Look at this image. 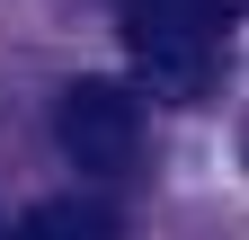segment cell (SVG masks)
<instances>
[{
  "instance_id": "3957f363",
  "label": "cell",
  "mask_w": 249,
  "mask_h": 240,
  "mask_svg": "<svg viewBox=\"0 0 249 240\" xmlns=\"http://www.w3.org/2000/svg\"><path fill=\"white\" fill-rule=\"evenodd\" d=\"M9 240H116V214H107V205H89V196H45Z\"/></svg>"
},
{
  "instance_id": "7a4b0ae2",
  "label": "cell",
  "mask_w": 249,
  "mask_h": 240,
  "mask_svg": "<svg viewBox=\"0 0 249 240\" xmlns=\"http://www.w3.org/2000/svg\"><path fill=\"white\" fill-rule=\"evenodd\" d=\"M53 142L71 152V169H98V178L134 169L142 160V98L124 80H71L53 98Z\"/></svg>"
},
{
  "instance_id": "6da1fadb",
  "label": "cell",
  "mask_w": 249,
  "mask_h": 240,
  "mask_svg": "<svg viewBox=\"0 0 249 240\" xmlns=\"http://www.w3.org/2000/svg\"><path fill=\"white\" fill-rule=\"evenodd\" d=\"M223 27H231V0H124V45L169 89H205L213 80Z\"/></svg>"
}]
</instances>
